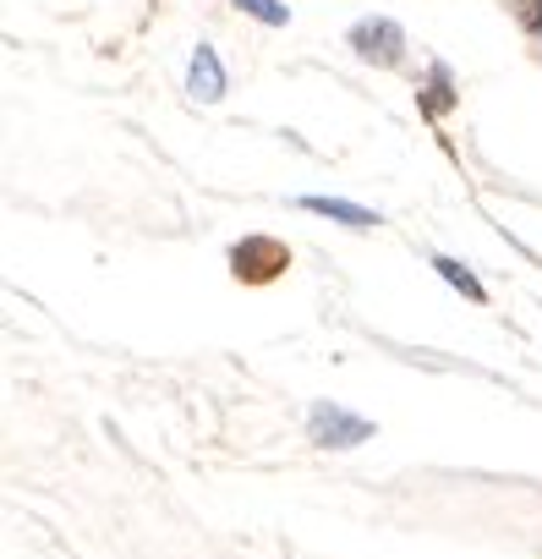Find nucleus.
<instances>
[{
    "label": "nucleus",
    "instance_id": "6e6552de",
    "mask_svg": "<svg viewBox=\"0 0 542 559\" xmlns=\"http://www.w3.org/2000/svg\"><path fill=\"white\" fill-rule=\"evenodd\" d=\"M230 7L241 17L263 23V28H291V7H286V0H230Z\"/></svg>",
    "mask_w": 542,
    "mask_h": 559
},
{
    "label": "nucleus",
    "instance_id": "7ed1b4c3",
    "mask_svg": "<svg viewBox=\"0 0 542 559\" xmlns=\"http://www.w3.org/2000/svg\"><path fill=\"white\" fill-rule=\"evenodd\" d=\"M286 263H291V252H286L275 236H246V241L230 247V269H236V280H252V286L275 280Z\"/></svg>",
    "mask_w": 542,
    "mask_h": 559
},
{
    "label": "nucleus",
    "instance_id": "f03ea898",
    "mask_svg": "<svg viewBox=\"0 0 542 559\" xmlns=\"http://www.w3.org/2000/svg\"><path fill=\"white\" fill-rule=\"evenodd\" d=\"M346 45H351V56L368 61V67H400L411 39H406V28H400L395 17H357L351 34H346Z\"/></svg>",
    "mask_w": 542,
    "mask_h": 559
},
{
    "label": "nucleus",
    "instance_id": "1a4fd4ad",
    "mask_svg": "<svg viewBox=\"0 0 542 559\" xmlns=\"http://www.w3.org/2000/svg\"><path fill=\"white\" fill-rule=\"evenodd\" d=\"M520 17H526V34L542 45V7H520Z\"/></svg>",
    "mask_w": 542,
    "mask_h": 559
},
{
    "label": "nucleus",
    "instance_id": "0eeeda50",
    "mask_svg": "<svg viewBox=\"0 0 542 559\" xmlns=\"http://www.w3.org/2000/svg\"><path fill=\"white\" fill-rule=\"evenodd\" d=\"M427 263H433V274L444 280V286H455L466 302H477V308L487 302V286H482V280L471 274V263H460V258H449V252H433Z\"/></svg>",
    "mask_w": 542,
    "mask_h": 559
},
{
    "label": "nucleus",
    "instance_id": "39448f33",
    "mask_svg": "<svg viewBox=\"0 0 542 559\" xmlns=\"http://www.w3.org/2000/svg\"><path fill=\"white\" fill-rule=\"evenodd\" d=\"M417 105H422V116H427V121H444V116L460 105L455 72H449L444 61H427V72H422V83H417Z\"/></svg>",
    "mask_w": 542,
    "mask_h": 559
},
{
    "label": "nucleus",
    "instance_id": "20e7f679",
    "mask_svg": "<svg viewBox=\"0 0 542 559\" xmlns=\"http://www.w3.org/2000/svg\"><path fill=\"white\" fill-rule=\"evenodd\" d=\"M186 94L197 105H219L230 94V72H225V61H219L214 45H197L192 50V61H186Z\"/></svg>",
    "mask_w": 542,
    "mask_h": 559
},
{
    "label": "nucleus",
    "instance_id": "423d86ee",
    "mask_svg": "<svg viewBox=\"0 0 542 559\" xmlns=\"http://www.w3.org/2000/svg\"><path fill=\"white\" fill-rule=\"evenodd\" d=\"M302 209H308V214H324V219H335V225H351V230H373V225H378V209L351 203V198H329V192H308Z\"/></svg>",
    "mask_w": 542,
    "mask_h": 559
},
{
    "label": "nucleus",
    "instance_id": "f257e3e1",
    "mask_svg": "<svg viewBox=\"0 0 542 559\" xmlns=\"http://www.w3.org/2000/svg\"><path fill=\"white\" fill-rule=\"evenodd\" d=\"M373 433H378V428H373L362 412L340 406V401H313V412H308V439L324 444V450H357V444H368Z\"/></svg>",
    "mask_w": 542,
    "mask_h": 559
}]
</instances>
